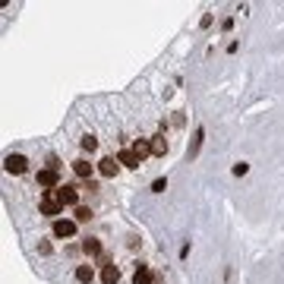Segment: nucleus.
Returning <instances> with one entry per match:
<instances>
[{
    "instance_id": "f257e3e1",
    "label": "nucleus",
    "mask_w": 284,
    "mask_h": 284,
    "mask_svg": "<svg viewBox=\"0 0 284 284\" xmlns=\"http://www.w3.org/2000/svg\"><path fill=\"white\" fill-rule=\"evenodd\" d=\"M35 186H41L44 193H54V189H60L63 180H60V171H51V168H41L35 174Z\"/></svg>"
},
{
    "instance_id": "f03ea898",
    "label": "nucleus",
    "mask_w": 284,
    "mask_h": 284,
    "mask_svg": "<svg viewBox=\"0 0 284 284\" xmlns=\"http://www.w3.org/2000/svg\"><path fill=\"white\" fill-rule=\"evenodd\" d=\"M4 171H7V174H13V177L29 174V158L22 155V152H10V155L4 158Z\"/></svg>"
},
{
    "instance_id": "7ed1b4c3",
    "label": "nucleus",
    "mask_w": 284,
    "mask_h": 284,
    "mask_svg": "<svg viewBox=\"0 0 284 284\" xmlns=\"http://www.w3.org/2000/svg\"><path fill=\"white\" fill-rule=\"evenodd\" d=\"M38 215H44V218L57 221V218H63V205L57 202V199H54L51 193H44V196L38 199Z\"/></svg>"
},
{
    "instance_id": "20e7f679",
    "label": "nucleus",
    "mask_w": 284,
    "mask_h": 284,
    "mask_svg": "<svg viewBox=\"0 0 284 284\" xmlns=\"http://www.w3.org/2000/svg\"><path fill=\"white\" fill-rule=\"evenodd\" d=\"M76 231H79V224L73 218H57V221H51V234L57 237V240H69V237H76Z\"/></svg>"
},
{
    "instance_id": "39448f33",
    "label": "nucleus",
    "mask_w": 284,
    "mask_h": 284,
    "mask_svg": "<svg viewBox=\"0 0 284 284\" xmlns=\"http://www.w3.org/2000/svg\"><path fill=\"white\" fill-rule=\"evenodd\" d=\"M54 199H57V202H60L63 208H69V205H79V186H69V183H63L60 189H54V193H51Z\"/></svg>"
},
{
    "instance_id": "423d86ee",
    "label": "nucleus",
    "mask_w": 284,
    "mask_h": 284,
    "mask_svg": "<svg viewBox=\"0 0 284 284\" xmlns=\"http://www.w3.org/2000/svg\"><path fill=\"white\" fill-rule=\"evenodd\" d=\"M117 161H120V168H129V171H139L142 168V158L129 146H123L120 152H117Z\"/></svg>"
},
{
    "instance_id": "0eeeda50",
    "label": "nucleus",
    "mask_w": 284,
    "mask_h": 284,
    "mask_svg": "<svg viewBox=\"0 0 284 284\" xmlns=\"http://www.w3.org/2000/svg\"><path fill=\"white\" fill-rule=\"evenodd\" d=\"M82 253H86L89 259H101L104 256V243L98 240V237H86V240H82V246H79Z\"/></svg>"
},
{
    "instance_id": "6e6552de",
    "label": "nucleus",
    "mask_w": 284,
    "mask_h": 284,
    "mask_svg": "<svg viewBox=\"0 0 284 284\" xmlns=\"http://www.w3.org/2000/svg\"><path fill=\"white\" fill-rule=\"evenodd\" d=\"M95 171H98V164H92L89 158H76V161H73V174L79 177V180H92Z\"/></svg>"
},
{
    "instance_id": "1a4fd4ad",
    "label": "nucleus",
    "mask_w": 284,
    "mask_h": 284,
    "mask_svg": "<svg viewBox=\"0 0 284 284\" xmlns=\"http://www.w3.org/2000/svg\"><path fill=\"white\" fill-rule=\"evenodd\" d=\"M98 174L101 177H117V174H120V161H117V155H104L98 161Z\"/></svg>"
},
{
    "instance_id": "9d476101",
    "label": "nucleus",
    "mask_w": 284,
    "mask_h": 284,
    "mask_svg": "<svg viewBox=\"0 0 284 284\" xmlns=\"http://www.w3.org/2000/svg\"><path fill=\"white\" fill-rule=\"evenodd\" d=\"M133 284H155V275H152V268L146 262H139L136 271H133Z\"/></svg>"
},
{
    "instance_id": "9b49d317",
    "label": "nucleus",
    "mask_w": 284,
    "mask_h": 284,
    "mask_svg": "<svg viewBox=\"0 0 284 284\" xmlns=\"http://www.w3.org/2000/svg\"><path fill=\"white\" fill-rule=\"evenodd\" d=\"M202 142H205V126H196V129H193V139H189V158H196V155H199Z\"/></svg>"
},
{
    "instance_id": "f8f14e48",
    "label": "nucleus",
    "mask_w": 284,
    "mask_h": 284,
    "mask_svg": "<svg viewBox=\"0 0 284 284\" xmlns=\"http://www.w3.org/2000/svg\"><path fill=\"white\" fill-rule=\"evenodd\" d=\"M168 139H164V133H158V136H152V155H155V158H164V155H168Z\"/></svg>"
},
{
    "instance_id": "ddd939ff",
    "label": "nucleus",
    "mask_w": 284,
    "mask_h": 284,
    "mask_svg": "<svg viewBox=\"0 0 284 284\" xmlns=\"http://www.w3.org/2000/svg\"><path fill=\"white\" fill-rule=\"evenodd\" d=\"M101 284H120V268H117L114 262L101 268Z\"/></svg>"
},
{
    "instance_id": "4468645a",
    "label": "nucleus",
    "mask_w": 284,
    "mask_h": 284,
    "mask_svg": "<svg viewBox=\"0 0 284 284\" xmlns=\"http://www.w3.org/2000/svg\"><path fill=\"white\" fill-rule=\"evenodd\" d=\"M129 149H133L136 155H139L142 161H146V158L152 155V139H133V146H129Z\"/></svg>"
},
{
    "instance_id": "2eb2a0df",
    "label": "nucleus",
    "mask_w": 284,
    "mask_h": 284,
    "mask_svg": "<svg viewBox=\"0 0 284 284\" xmlns=\"http://www.w3.org/2000/svg\"><path fill=\"white\" fill-rule=\"evenodd\" d=\"M76 281H79V284H92V281H95V268H92L89 262L76 265Z\"/></svg>"
},
{
    "instance_id": "dca6fc26",
    "label": "nucleus",
    "mask_w": 284,
    "mask_h": 284,
    "mask_svg": "<svg viewBox=\"0 0 284 284\" xmlns=\"http://www.w3.org/2000/svg\"><path fill=\"white\" fill-rule=\"evenodd\" d=\"M92 218H95V211H92L89 205H76V211H73V221H76V224H89Z\"/></svg>"
},
{
    "instance_id": "f3484780",
    "label": "nucleus",
    "mask_w": 284,
    "mask_h": 284,
    "mask_svg": "<svg viewBox=\"0 0 284 284\" xmlns=\"http://www.w3.org/2000/svg\"><path fill=\"white\" fill-rule=\"evenodd\" d=\"M79 149L92 155V152L98 149V136H95V133H82V139H79Z\"/></svg>"
},
{
    "instance_id": "a211bd4d",
    "label": "nucleus",
    "mask_w": 284,
    "mask_h": 284,
    "mask_svg": "<svg viewBox=\"0 0 284 284\" xmlns=\"http://www.w3.org/2000/svg\"><path fill=\"white\" fill-rule=\"evenodd\" d=\"M164 189H168V177H155V180H152V193H164Z\"/></svg>"
},
{
    "instance_id": "6ab92c4d",
    "label": "nucleus",
    "mask_w": 284,
    "mask_h": 284,
    "mask_svg": "<svg viewBox=\"0 0 284 284\" xmlns=\"http://www.w3.org/2000/svg\"><path fill=\"white\" fill-rule=\"evenodd\" d=\"M246 171H250V164H246V161H237L234 168H231V174H234V177H246Z\"/></svg>"
},
{
    "instance_id": "aec40b11",
    "label": "nucleus",
    "mask_w": 284,
    "mask_h": 284,
    "mask_svg": "<svg viewBox=\"0 0 284 284\" xmlns=\"http://www.w3.org/2000/svg\"><path fill=\"white\" fill-rule=\"evenodd\" d=\"M38 253H41V256H51V253H54L51 240H44V237H41V240H38Z\"/></svg>"
},
{
    "instance_id": "412c9836",
    "label": "nucleus",
    "mask_w": 284,
    "mask_h": 284,
    "mask_svg": "<svg viewBox=\"0 0 284 284\" xmlns=\"http://www.w3.org/2000/svg\"><path fill=\"white\" fill-rule=\"evenodd\" d=\"M211 26V13H202V19H199V29H208Z\"/></svg>"
},
{
    "instance_id": "4be33fe9",
    "label": "nucleus",
    "mask_w": 284,
    "mask_h": 284,
    "mask_svg": "<svg viewBox=\"0 0 284 284\" xmlns=\"http://www.w3.org/2000/svg\"><path fill=\"white\" fill-rule=\"evenodd\" d=\"M189 250H193V243H189V240H186V243L180 246V259H189Z\"/></svg>"
}]
</instances>
